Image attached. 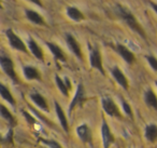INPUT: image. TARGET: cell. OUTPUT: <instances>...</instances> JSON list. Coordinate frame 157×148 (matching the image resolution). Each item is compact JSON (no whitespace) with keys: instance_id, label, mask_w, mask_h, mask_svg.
<instances>
[{"instance_id":"6da1fadb","label":"cell","mask_w":157,"mask_h":148,"mask_svg":"<svg viewBox=\"0 0 157 148\" xmlns=\"http://www.w3.org/2000/svg\"><path fill=\"white\" fill-rule=\"evenodd\" d=\"M116 11H117V14L120 15V18H123L125 23L132 29L133 31H136L137 34H139L143 39H146L145 33H144V29L142 28V26L140 25V23L137 21V18H135L132 13L130 11H128L127 9H125L123 6H117L116 8Z\"/></svg>"},{"instance_id":"7a4b0ae2","label":"cell","mask_w":157,"mask_h":148,"mask_svg":"<svg viewBox=\"0 0 157 148\" xmlns=\"http://www.w3.org/2000/svg\"><path fill=\"white\" fill-rule=\"evenodd\" d=\"M6 35H7L8 40H9V43L12 48L15 49V50H17V51H22V52H24V53L28 52L26 46H25V43L22 41V39H21L18 36H16L12 29H8V31H6Z\"/></svg>"},{"instance_id":"3957f363","label":"cell","mask_w":157,"mask_h":148,"mask_svg":"<svg viewBox=\"0 0 157 148\" xmlns=\"http://www.w3.org/2000/svg\"><path fill=\"white\" fill-rule=\"evenodd\" d=\"M0 65H1V68L2 70L12 79L13 81L17 82L18 79L16 77V74H15V70H14V65H13V62L10 57H7V56H1L0 57Z\"/></svg>"},{"instance_id":"277c9868","label":"cell","mask_w":157,"mask_h":148,"mask_svg":"<svg viewBox=\"0 0 157 148\" xmlns=\"http://www.w3.org/2000/svg\"><path fill=\"white\" fill-rule=\"evenodd\" d=\"M101 104H102L103 110L111 117H117L121 118V113L118 110V107L116 106V104L114 103L113 100H111L110 97H103L101 100Z\"/></svg>"},{"instance_id":"5b68a950","label":"cell","mask_w":157,"mask_h":148,"mask_svg":"<svg viewBox=\"0 0 157 148\" xmlns=\"http://www.w3.org/2000/svg\"><path fill=\"white\" fill-rule=\"evenodd\" d=\"M90 61L92 67L98 69L102 75H105V69L102 67V60H101V54L99 52L98 48H93L90 49Z\"/></svg>"},{"instance_id":"8992f818","label":"cell","mask_w":157,"mask_h":148,"mask_svg":"<svg viewBox=\"0 0 157 148\" xmlns=\"http://www.w3.org/2000/svg\"><path fill=\"white\" fill-rule=\"evenodd\" d=\"M85 91H84V87L82 84H78V89H76L75 92V95H74L73 100L72 102L70 103V106H69V115L72 113V110L74 109V107L76 106H80L82 103L85 101Z\"/></svg>"},{"instance_id":"52a82bcc","label":"cell","mask_w":157,"mask_h":148,"mask_svg":"<svg viewBox=\"0 0 157 148\" xmlns=\"http://www.w3.org/2000/svg\"><path fill=\"white\" fill-rule=\"evenodd\" d=\"M66 41H67V46L69 47V49L78 57L80 60H83V54H82L81 47L78 44V42L76 41V39L70 34L66 35Z\"/></svg>"},{"instance_id":"ba28073f","label":"cell","mask_w":157,"mask_h":148,"mask_svg":"<svg viewBox=\"0 0 157 148\" xmlns=\"http://www.w3.org/2000/svg\"><path fill=\"white\" fill-rule=\"evenodd\" d=\"M101 135H102L103 148H110L111 144L114 142V137L112 135L111 131H110L109 125L105 120L102 121V126H101Z\"/></svg>"},{"instance_id":"9c48e42d","label":"cell","mask_w":157,"mask_h":148,"mask_svg":"<svg viewBox=\"0 0 157 148\" xmlns=\"http://www.w3.org/2000/svg\"><path fill=\"white\" fill-rule=\"evenodd\" d=\"M115 49L118 52V54H120L128 64H132L133 62H135V55H133V53L131 52L129 49H127L125 46H123V44H121V43H117Z\"/></svg>"},{"instance_id":"30bf717a","label":"cell","mask_w":157,"mask_h":148,"mask_svg":"<svg viewBox=\"0 0 157 148\" xmlns=\"http://www.w3.org/2000/svg\"><path fill=\"white\" fill-rule=\"evenodd\" d=\"M112 72V76L114 77V79H115L116 81H117V83L121 85V87H123L125 90H128L129 85H128V81H127V78L125 77V75L123 74V72L118 67H113V69L111 70Z\"/></svg>"},{"instance_id":"8fae6325","label":"cell","mask_w":157,"mask_h":148,"mask_svg":"<svg viewBox=\"0 0 157 148\" xmlns=\"http://www.w3.org/2000/svg\"><path fill=\"white\" fill-rule=\"evenodd\" d=\"M28 48H29V50H30V52L33 53L38 60L43 61V57H44L43 51H42V49L40 48L39 44H38L33 39H31V38L28 39Z\"/></svg>"},{"instance_id":"7c38bea8","label":"cell","mask_w":157,"mask_h":148,"mask_svg":"<svg viewBox=\"0 0 157 148\" xmlns=\"http://www.w3.org/2000/svg\"><path fill=\"white\" fill-rule=\"evenodd\" d=\"M30 98L36 105H38V106L42 109V110H44V111H46V113H48V103H46L45 98H44L41 94L31 93L30 94Z\"/></svg>"},{"instance_id":"4fadbf2b","label":"cell","mask_w":157,"mask_h":148,"mask_svg":"<svg viewBox=\"0 0 157 148\" xmlns=\"http://www.w3.org/2000/svg\"><path fill=\"white\" fill-rule=\"evenodd\" d=\"M76 134L80 138L82 139L83 142H90V128L87 126V124H81L80 126H78L76 129Z\"/></svg>"},{"instance_id":"5bb4252c","label":"cell","mask_w":157,"mask_h":148,"mask_svg":"<svg viewBox=\"0 0 157 148\" xmlns=\"http://www.w3.org/2000/svg\"><path fill=\"white\" fill-rule=\"evenodd\" d=\"M66 12H67V15L69 16L71 20L75 21V22H80V21H83L84 18H85L84 14L75 7H68Z\"/></svg>"},{"instance_id":"9a60e30c","label":"cell","mask_w":157,"mask_h":148,"mask_svg":"<svg viewBox=\"0 0 157 148\" xmlns=\"http://www.w3.org/2000/svg\"><path fill=\"white\" fill-rule=\"evenodd\" d=\"M55 109H56L57 116H58V119H59V121H60L61 126H63V129L65 130V132H68V131H69V126H68L67 117H66V115H65V113H63L61 106L57 102H55Z\"/></svg>"},{"instance_id":"2e32d148","label":"cell","mask_w":157,"mask_h":148,"mask_svg":"<svg viewBox=\"0 0 157 148\" xmlns=\"http://www.w3.org/2000/svg\"><path fill=\"white\" fill-rule=\"evenodd\" d=\"M26 16L30 22L35 23V24L45 25V21L43 20V18L38 12L33 11V10H26Z\"/></svg>"},{"instance_id":"e0dca14e","label":"cell","mask_w":157,"mask_h":148,"mask_svg":"<svg viewBox=\"0 0 157 148\" xmlns=\"http://www.w3.org/2000/svg\"><path fill=\"white\" fill-rule=\"evenodd\" d=\"M46 46L48 47L51 52L54 54L55 59L58 60V61H61V62H66L65 54H63V52L61 51V49L59 48L58 46H56L55 43H52V42H46Z\"/></svg>"},{"instance_id":"ac0fdd59","label":"cell","mask_w":157,"mask_h":148,"mask_svg":"<svg viewBox=\"0 0 157 148\" xmlns=\"http://www.w3.org/2000/svg\"><path fill=\"white\" fill-rule=\"evenodd\" d=\"M144 100L147 106H150L151 108L155 109L157 111V96L155 95V93L152 90H147L145 92V95H144Z\"/></svg>"},{"instance_id":"d6986e66","label":"cell","mask_w":157,"mask_h":148,"mask_svg":"<svg viewBox=\"0 0 157 148\" xmlns=\"http://www.w3.org/2000/svg\"><path fill=\"white\" fill-rule=\"evenodd\" d=\"M145 138L150 142L157 141V125L156 124H148V125H146Z\"/></svg>"},{"instance_id":"ffe728a7","label":"cell","mask_w":157,"mask_h":148,"mask_svg":"<svg viewBox=\"0 0 157 148\" xmlns=\"http://www.w3.org/2000/svg\"><path fill=\"white\" fill-rule=\"evenodd\" d=\"M24 75L29 80H40V74L38 69L31 66H25L24 67Z\"/></svg>"},{"instance_id":"44dd1931","label":"cell","mask_w":157,"mask_h":148,"mask_svg":"<svg viewBox=\"0 0 157 148\" xmlns=\"http://www.w3.org/2000/svg\"><path fill=\"white\" fill-rule=\"evenodd\" d=\"M0 113H1V117H2L6 121L9 122V124H11L12 126L15 125V124H16L15 119H14V117L12 116V113H10L7 108H6V106H3V105H1V106H0Z\"/></svg>"},{"instance_id":"7402d4cb","label":"cell","mask_w":157,"mask_h":148,"mask_svg":"<svg viewBox=\"0 0 157 148\" xmlns=\"http://www.w3.org/2000/svg\"><path fill=\"white\" fill-rule=\"evenodd\" d=\"M0 94L2 96L3 100H6L7 102H9L11 105H15V101H14V97L12 96L11 92L9 91V89L6 88L5 84H0Z\"/></svg>"},{"instance_id":"603a6c76","label":"cell","mask_w":157,"mask_h":148,"mask_svg":"<svg viewBox=\"0 0 157 148\" xmlns=\"http://www.w3.org/2000/svg\"><path fill=\"white\" fill-rule=\"evenodd\" d=\"M55 80H56V84H57V87H58L59 91H60L61 93H63L65 96H68V95H69V90H70V89L68 88L67 83L63 82V81L61 80L60 77H59V76H56V77H55Z\"/></svg>"},{"instance_id":"cb8c5ba5","label":"cell","mask_w":157,"mask_h":148,"mask_svg":"<svg viewBox=\"0 0 157 148\" xmlns=\"http://www.w3.org/2000/svg\"><path fill=\"white\" fill-rule=\"evenodd\" d=\"M41 142L44 145H48L50 148H61V146L56 141H53V139H41Z\"/></svg>"},{"instance_id":"d4e9b609","label":"cell","mask_w":157,"mask_h":148,"mask_svg":"<svg viewBox=\"0 0 157 148\" xmlns=\"http://www.w3.org/2000/svg\"><path fill=\"white\" fill-rule=\"evenodd\" d=\"M146 60H147V62L151 65V67L157 72V59L156 57L152 56V55H147V56H146Z\"/></svg>"},{"instance_id":"484cf974","label":"cell","mask_w":157,"mask_h":148,"mask_svg":"<svg viewBox=\"0 0 157 148\" xmlns=\"http://www.w3.org/2000/svg\"><path fill=\"white\" fill-rule=\"evenodd\" d=\"M123 109H124V111L126 113L127 116H129L130 118H132V111H131V107L129 106V105L127 104L125 101H123Z\"/></svg>"},{"instance_id":"4316f807","label":"cell","mask_w":157,"mask_h":148,"mask_svg":"<svg viewBox=\"0 0 157 148\" xmlns=\"http://www.w3.org/2000/svg\"><path fill=\"white\" fill-rule=\"evenodd\" d=\"M23 113H24V116H25V117H26V119L28 120V122H29V123H33V122L36 121V120L33 119V118L31 117V116L29 115L28 113H26V111H23Z\"/></svg>"},{"instance_id":"83f0119b","label":"cell","mask_w":157,"mask_h":148,"mask_svg":"<svg viewBox=\"0 0 157 148\" xmlns=\"http://www.w3.org/2000/svg\"><path fill=\"white\" fill-rule=\"evenodd\" d=\"M28 1H30L31 3H33V5H36V6H38V7L43 8V5H42L41 0H28Z\"/></svg>"},{"instance_id":"f1b7e54d","label":"cell","mask_w":157,"mask_h":148,"mask_svg":"<svg viewBox=\"0 0 157 148\" xmlns=\"http://www.w3.org/2000/svg\"><path fill=\"white\" fill-rule=\"evenodd\" d=\"M11 138H12V130H10L9 132H8V134H7V137H6V139H3V142H7V141H11Z\"/></svg>"},{"instance_id":"f546056e","label":"cell","mask_w":157,"mask_h":148,"mask_svg":"<svg viewBox=\"0 0 157 148\" xmlns=\"http://www.w3.org/2000/svg\"><path fill=\"white\" fill-rule=\"evenodd\" d=\"M150 5H151V7L153 8V10H154V11L157 13V5H156V3H154V2H152V1H151Z\"/></svg>"},{"instance_id":"4dcf8cb0","label":"cell","mask_w":157,"mask_h":148,"mask_svg":"<svg viewBox=\"0 0 157 148\" xmlns=\"http://www.w3.org/2000/svg\"><path fill=\"white\" fill-rule=\"evenodd\" d=\"M156 85H157V81H156Z\"/></svg>"}]
</instances>
